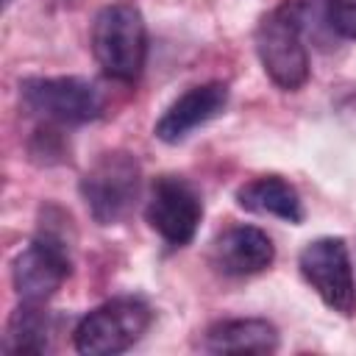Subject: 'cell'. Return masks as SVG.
I'll return each mask as SVG.
<instances>
[{
	"instance_id": "3",
	"label": "cell",
	"mask_w": 356,
	"mask_h": 356,
	"mask_svg": "<svg viewBox=\"0 0 356 356\" xmlns=\"http://www.w3.org/2000/svg\"><path fill=\"white\" fill-rule=\"evenodd\" d=\"M253 42L264 75L278 89L298 92L309 81V50L303 39V22L289 11L286 3L259 19Z\"/></svg>"
},
{
	"instance_id": "11",
	"label": "cell",
	"mask_w": 356,
	"mask_h": 356,
	"mask_svg": "<svg viewBox=\"0 0 356 356\" xmlns=\"http://www.w3.org/2000/svg\"><path fill=\"white\" fill-rule=\"evenodd\" d=\"M278 348V328L261 317H231L211 323L203 334L209 353H273Z\"/></svg>"
},
{
	"instance_id": "16",
	"label": "cell",
	"mask_w": 356,
	"mask_h": 356,
	"mask_svg": "<svg viewBox=\"0 0 356 356\" xmlns=\"http://www.w3.org/2000/svg\"><path fill=\"white\" fill-rule=\"evenodd\" d=\"M11 6V0H3V8H8Z\"/></svg>"
},
{
	"instance_id": "2",
	"label": "cell",
	"mask_w": 356,
	"mask_h": 356,
	"mask_svg": "<svg viewBox=\"0 0 356 356\" xmlns=\"http://www.w3.org/2000/svg\"><path fill=\"white\" fill-rule=\"evenodd\" d=\"M92 53L114 81H136L147 58V25L134 3H108L92 19Z\"/></svg>"
},
{
	"instance_id": "9",
	"label": "cell",
	"mask_w": 356,
	"mask_h": 356,
	"mask_svg": "<svg viewBox=\"0 0 356 356\" xmlns=\"http://www.w3.org/2000/svg\"><path fill=\"white\" fill-rule=\"evenodd\" d=\"M225 106H228V86L222 81H206L189 86L164 108V114L156 120L153 134L167 145H178L195 128H203L206 122L217 120L225 111Z\"/></svg>"
},
{
	"instance_id": "1",
	"label": "cell",
	"mask_w": 356,
	"mask_h": 356,
	"mask_svg": "<svg viewBox=\"0 0 356 356\" xmlns=\"http://www.w3.org/2000/svg\"><path fill=\"white\" fill-rule=\"evenodd\" d=\"M72 222L58 206H42L33 242L11 261V281L19 300L44 303L72 273Z\"/></svg>"
},
{
	"instance_id": "7",
	"label": "cell",
	"mask_w": 356,
	"mask_h": 356,
	"mask_svg": "<svg viewBox=\"0 0 356 356\" xmlns=\"http://www.w3.org/2000/svg\"><path fill=\"white\" fill-rule=\"evenodd\" d=\"M298 267L303 281L317 292V298L337 314H353L356 312V281H353V264L350 250L342 236H320L312 239L300 256Z\"/></svg>"
},
{
	"instance_id": "8",
	"label": "cell",
	"mask_w": 356,
	"mask_h": 356,
	"mask_svg": "<svg viewBox=\"0 0 356 356\" xmlns=\"http://www.w3.org/2000/svg\"><path fill=\"white\" fill-rule=\"evenodd\" d=\"M145 220L167 245L184 248L195 239L203 220L200 192L181 175H159L145 203Z\"/></svg>"
},
{
	"instance_id": "15",
	"label": "cell",
	"mask_w": 356,
	"mask_h": 356,
	"mask_svg": "<svg viewBox=\"0 0 356 356\" xmlns=\"http://www.w3.org/2000/svg\"><path fill=\"white\" fill-rule=\"evenodd\" d=\"M61 153H64V145H61L56 128H39L36 136L31 139V156L39 159V161H44V164L58 161Z\"/></svg>"
},
{
	"instance_id": "4",
	"label": "cell",
	"mask_w": 356,
	"mask_h": 356,
	"mask_svg": "<svg viewBox=\"0 0 356 356\" xmlns=\"http://www.w3.org/2000/svg\"><path fill=\"white\" fill-rule=\"evenodd\" d=\"M153 323V312L139 298H111L83 314L72 331V345L83 356H114L134 348Z\"/></svg>"
},
{
	"instance_id": "5",
	"label": "cell",
	"mask_w": 356,
	"mask_h": 356,
	"mask_svg": "<svg viewBox=\"0 0 356 356\" xmlns=\"http://www.w3.org/2000/svg\"><path fill=\"white\" fill-rule=\"evenodd\" d=\"M142 167L128 150L103 153L81 178V197L97 225H117L139 197Z\"/></svg>"
},
{
	"instance_id": "13",
	"label": "cell",
	"mask_w": 356,
	"mask_h": 356,
	"mask_svg": "<svg viewBox=\"0 0 356 356\" xmlns=\"http://www.w3.org/2000/svg\"><path fill=\"white\" fill-rule=\"evenodd\" d=\"M50 334H53V323H50V312L44 309V303L22 300L6 323L3 353L6 356H22V353L39 356L50 348Z\"/></svg>"
},
{
	"instance_id": "6",
	"label": "cell",
	"mask_w": 356,
	"mask_h": 356,
	"mask_svg": "<svg viewBox=\"0 0 356 356\" xmlns=\"http://www.w3.org/2000/svg\"><path fill=\"white\" fill-rule=\"evenodd\" d=\"M19 100L22 106L58 125H78L92 122L103 114V95L100 89L78 75H56V78H22L19 81Z\"/></svg>"
},
{
	"instance_id": "14",
	"label": "cell",
	"mask_w": 356,
	"mask_h": 356,
	"mask_svg": "<svg viewBox=\"0 0 356 356\" xmlns=\"http://www.w3.org/2000/svg\"><path fill=\"white\" fill-rule=\"evenodd\" d=\"M325 25L345 39H356V0H323Z\"/></svg>"
},
{
	"instance_id": "12",
	"label": "cell",
	"mask_w": 356,
	"mask_h": 356,
	"mask_svg": "<svg viewBox=\"0 0 356 356\" xmlns=\"http://www.w3.org/2000/svg\"><path fill=\"white\" fill-rule=\"evenodd\" d=\"M236 206L250 211V214H261V217H278L284 222H303V200L298 195V189L281 178V175H259L248 184H242L234 195Z\"/></svg>"
},
{
	"instance_id": "10",
	"label": "cell",
	"mask_w": 356,
	"mask_h": 356,
	"mask_svg": "<svg viewBox=\"0 0 356 356\" xmlns=\"http://www.w3.org/2000/svg\"><path fill=\"white\" fill-rule=\"evenodd\" d=\"M209 259L222 275L245 278L270 270L275 261V245L256 225H228L214 236Z\"/></svg>"
}]
</instances>
